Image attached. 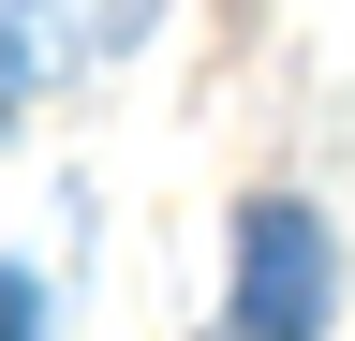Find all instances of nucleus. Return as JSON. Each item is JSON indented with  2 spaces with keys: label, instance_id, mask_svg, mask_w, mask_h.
Listing matches in <instances>:
<instances>
[{
  "label": "nucleus",
  "instance_id": "f257e3e1",
  "mask_svg": "<svg viewBox=\"0 0 355 341\" xmlns=\"http://www.w3.org/2000/svg\"><path fill=\"white\" fill-rule=\"evenodd\" d=\"M326 282H340L326 223H311L296 193H266L252 223H237V326H252V341H296V326H326Z\"/></svg>",
  "mask_w": 355,
  "mask_h": 341
},
{
  "label": "nucleus",
  "instance_id": "f03ea898",
  "mask_svg": "<svg viewBox=\"0 0 355 341\" xmlns=\"http://www.w3.org/2000/svg\"><path fill=\"white\" fill-rule=\"evenodd\" d=\"M15 326H44V282H30V267H0V341H15Z\"/></svg>",
  "mask_w": 355,
  "mask_h": 341
},
{
  "label": "nucleus",
  "instance_id": "7ed1b4c3",
  "mask_svg": "<svg viewBox=\"0 0 355 341\" xmlns=\"http://www.w3.org/2000/svg\"><path fill=\"white\" fill-rule=\"evenodd\" d=\"M15 30H30V15H0V104L30 90V45H15Z\"/></svg>",
  "mask_w": 355,
  "mask_h": 341
}]
</instances>
